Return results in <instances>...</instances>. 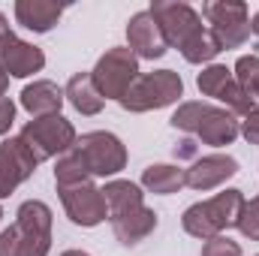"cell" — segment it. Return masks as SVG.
Here are the masks:
<instances>
[{"label":"cell","instance_id":"cell-26","mask_svg":"<svg viewBox=\"0 0 259 256\" xmlns=\"http://www.w3.org/2000/svg\"><path fill=\"white\" fill-rule=\"evenodd\" d=\"M244 238H250V241H259V193L250 199V202H244V211H241V217H238V226H235Z\"/></svg>","mask_w":259,"mask_h":256},{"label":"cell","instance_id":"cell-31","mask_svg":"<svg viewBox=\"0 0 259 256\" xmlns=\"http://www.w3.org/2000/svg\"><path fill=\"white\" fill-rule=\"evenodd\" d=\"M9 36H15V33H12V27H9V21H6V15L0 12V49H3V42H6Z\"/></svg>","mask_w":259,"mask_h":256},{"label":"cell","instance_id":"cell-5","mask_svg":"<svg viewBox=\"0 0 259 256\" xmlns=\"http://www.w3.org/2000/svg\"><path fill=\"white\" fill-rule=\"evenodd\" d=\"M18 136L24 139V145L33 151V157H36L39 163L61 157V154H66V151L78 142L72 121H66L64 115L30 118V121L21 127V133H18Z\"/></svg>","mask_w":259,"mask_h":256},{"label":"cell","instance_id":"cell-25","mask_svg":"<svg viewBox=\"0 0 259 256\" xmlns=\"http://www.w3.org/2000/svg\"><path fill=\"white\" fill-rule=\"evenodd\" d=\"M232 75L253 100H259V55H241L232 66Z\"/></svg>","mask_w":259,"mask_h":256},{"label":"cell","instance_id":"cell-35","mask_svg":"<svg viewBox=\"0 0 259 256\" xmlns=\"http://www.w3.org/2000/svg\"><path fill=\"white\" fill-rule=\"evenodd\" d=\"M0 220H3V205H0Z\"/></svg>","mask_w":259,"mask_h":256},{"label":"cell","instance_id":"cell-8","mask_svg":"<svg viewBox=\"0 0 259 256\" xmlns=\"http://www.w3.org/2000/svg\"><path fill=\"white\" fill-rule=\"evenodd\" d=\"M75 148L81 151V157H84L94 178H115L118 172L127 169V145L109 130L84 133L75 142Z\"/></svg>","mask_w":259,"mask_h":256},{"label":"cell","instance_id":"cell-3","mask_svg":"<svg viewBox=\"0 0 259 256\" xmlns=\"http://www.w3.org/2000/svg\"><path fill=\"white\" fill-rule=\"evenodd\" d=\"M244 193L235 190V187H226L223 193L205 199V202H196L190 205L184 214H181V226L187 235H193L199 241H208L214 235H223L229 229L238 226V217L244 211Z\"/></svg>","mask_w":259,"mask_h":256},{"label":"cell","instance_id":"cell-21","mask_svg":"<svg viewBox=\"0 0 259 256\" xmlns=\"http://www.w3.org/2000/svg\"><path fill=\"white\" fill-rule=\"evenodd\" d=\"M94 175H91V169H88V163H84V157H81V151L72 145L66 154L58 157V163H55V184L58 187H75V184H88Z\"/></svg>","mask_w":259,"mask_h":256},{"label":"cell","instance_id":"cell-22","mask_svg":"<svg viewBox=\"0 0 259 256\" xmlns=\"http://www.w3.org/2000/svg\"><path fill=\"white\" fill-rule=\"evenodd\" d=\"M232 81H235V75H232V69L226 64H208V66H202V72L196 75L199 94H202V97H211V100H220V94H223Z\"/></svg>","mask_w":259,"mask_h":256},{"label":"cell","instance_id":"cell-33","mask_svg":"<svg viewBox=\"0 0 259 256\" xmlns=\"http://www.w3.org/2000/svg\"><path fill=\"white\" fill-rule=\"evenodd\" d=\"M250 33H256V36H259V12L250 18Z\"/></svg>","mask_w":259,"mask_h":256},{"label":"cell","instance_id":"cell-11","mask_svg":"<svg viewBox=\"0 0 259 256\" xmlns=\"http://www.w3.org/2000/svg\"><path fill=\"white\" fill-rule=\"evenodd\" d=\"M58 196L64 202L66 217L75 223V226H84V229H94L100 223L109 220V208H106V199L103 190L88 181V184H75V187H58Z\"/></svg>","mask_w":259,"mask_h":256},{"label":"cell","instance_id":"cell-32","mask_svg":"<svg viewBox=\"0 0 259 256\" xmlns=\"http://www.w3.org/2000/svg\"><path fill=\"white\" fill-rule=\"evenodd\" d=\"M6 88H9V75L0 69V97H6Z\"/></svg>","mask_w":259,"mask_h":256},{"label":"cell","instance_id":"cell-18","mask_svg":"<svg viewBox=\"0 0 259 256\" xmlns=\"http://www.w3.org/2000/svg\"><path fill=\"white\" fill-rule=\"evenodd\" d=\"M64 97H66V103H69L78 115H84V118L100 115L103 106H106L103 94L97 91V84H94V78H91V72H75V75L66 81Z\"/></svg>","mask_w":259,"mask_h":256},{"label":"cell","instance_id":"cell-4","mask_svg":"<svg viewBox=\"0 0 259 256\" xmlns=\"http://www.w3.org/2000/svg\"><path fill=\"white\" fill-rule=\"evenodd\" d=\"M184 97V81L175 69H154V72H142L130 91L121 100V109L124 112H154V109H166V106H175L178 100Z\"/></svg>","mask_w":259,"mask_h":256},{"label":"cell","instance_id":"cell-24","mask_svg":"<svg viewBox=\"0 0 259 256\" xmlns=\"http://www.w3.org/2000/svg\"><path fill=\"white\" fill-rule=\"evenodd\" d=\"M217 103H223V109L226 112H232L235 118H247V115H253L256 112V100L238 84V81H232L223 94H220V100Z\"/></svg>","mask_w":259,"mask_h":256},{"label":"cell","instance_id":"cell-15","mask_svg":"<svg viewBox=\"0 0 259 256\" xmlns=\"http://www.w3.org/2000/svg\"><path fill=\"white\" fill-rule=\"evenodd\" d=\"M66 97L64 88L49 81V78H36L33 84H24L21 91V109L30 118H49V115H61Z\"/></svg>","mask_w":259,"mask_h":256},{"label":"cell","instance_id":"cell-2","mask_svg":"<svg viewBox=\"0 0 259 256\" xmlns=\"http://www.w3.org/2000/svg\"><path fill=\"white\" fill-rule=\"evenodd\" d=\"M169 124L175 130L193 133L202 145H211V148H226L241 136V121L232 112L214 103H202V100L181 103L175 115L169 118Z\"/></svg>","mask_w":259,"mask_h":256},{"label":"cell","instance_id":"cell-30","mask_svg":"<svg viewBox=\"0 0 259 256\" xmlns=\"http://www.w3.org/2000/svg\"><path fill=\"white\" fill-rule=\"evenodd\" d=\"M193 154H196V142L193 139H184V142L175 145V157H193Z\"/></svg>","mask_w":259,"mask_h":256},{"label":"cell","instance_id":"cell-36","mask_svg":"<svg viewBox=\"0 0 259 256\" xmlns=\"http://www.w3.org/2000/svg\"><path fill=\"white\" fill-rule=\"evenodd\" d=\"M256 256H259V253H256Z\"/></svg>","mask_w":259,"mask_h":256},{"label":"cell","instance_id":"cell-16","mask_svg":"<svg viewBox=\"0 0 259 256\" xmlns=\"http://www.w3.org/2000/svg\"><path fill=\"white\" fill-rule=\"evenodd\" d=\"M157 211L154 208H148V205H142V208H133L127 214H121V217H115L112 220V232H115V238L124 244V247H133V244H139V241H145L154 229H157Z\"/></svg>","mask_w":259,"mask_h":256},{"label":"cell","instance_id":"cell-6","mask_svg":"<svg viewBox=\"0 0 259 256\" xmlns=\"http://www.w3.org/2000/svg\"><path fill=\"white\" fill-rule=\"evenodd\" d=\"M199 15L211 24V33L217 36L223 52L241 49L250 39V12H247V3L241 0H208L202 3Z\"/></svg>","mask_w":259,"mask_h":256},{"label":"cell","instance_id":"cell-13","mask_svg":"<svg viewBox=\"0 0 259 256\" xmlns=\"http://www.w3.org/2000/svg\"><path fill=\"white\" fill-rule=\"evenodd\" d=\"M235 175H238V160L235 157H229V154H205V157H196L190 169H184V184L190 190L208 193V190H217L220 184H226Z\"/></svg>","mask_w":259,"mask_h":256},{"label":"cell","instance_id":"cell-29","mask_svg":"<svg viewBox=\"0 0 259 256\" xmlns=\"http://www.w3.org/2000/svg\"><path fill=\"white\" fill-rule=\"evenodd\" d=\"M241 136H244L250 145H259V109L241 121Z\"/></svg>","mask_w":259,"mask_h":256},{"label":"cell","instance_id":"cell-9","mask_svg":"<svg viewBox=\"0 0 259 256\" xmlns=\"http://www.w3.org/2000/svg\"><path fill=\"white\" fill-rule=\"evenodd\" d=\"M148 9L157 18L163 36L169 42V49H178V52L205 27L202 24V15L196 12L190 3H184V0H154Z\"/></svg>","mask_w":259,"mask_h":256},{"label":"cell","instance_id":"cell-34","mask_svg":"<svg viewBox=\"0 0 259 256\" xmlns=\"http://www.w3.org/2000/svg\"><path fill=\"white\" fill-rule=\"evenodd\" d=\"M61 256H91V253H84V250H64Z\"/></svg>","mask_w":259,"mask_h":256},{"label":"cell","instance_id":"cell-17","mask_svg":"<svg viewBox=\"0 0 259 256\" xmlns=\"http://www.w3.org/2000/svg\"><path fill=\"white\" fill-rule=\"evenodd\" d=\"M61 15H64L61 3H52V0H15V21L24 30L49 33L61 21Z\"/></svg>","mask_w":259,"mask_h":256},{"label":"cell","instance_id":"cell-14","mask_svg":"<svg viewBox=\"0 0 259 256\" xmlns=\"http://www.w3.org/2000/svg\"><path fill=\"white\" fill-rule=\"evenodd\" d=\"M46 55L42 49H36L33 42H24L18 36H9L0 49V69L12 78H27L33 72H42Z\"/></svg>","mask_w":259,"mask_h":256},{"label":"cell","instance_id":"cell-10","mask_svg":"<svg viewBox=\"0 0 259 256\" xmlns=\"http://www.w3.org/2000/svg\"><path fill=\"white\" fill-rule=\"evenodd\" d=\"M39 160L24 145L21 136H9L0 142V199H9L27 178H33Z\"/></svg>","mask_w":259,"mask_h":256},{"label":"cell","instance_id":"cell-7","mask_svg":"<svg viewBox=\"0 0 259 256\" xmlns=\"http://www.w3.org/2000/svg\"><path fill=\"white\" fill-rule=\"evenodd\" d=\"M142 75L139 69V58L130 52L127 46H115L109 49L97 66L91 69V78L97 84V91L103 94V100H124V94L130 91V84Z\"/></svg>","mask_w":259,"mask_h":256},{"label":"cell","instance_id":"cell-20","mask_svg":"<svg viewBox=\"0 0 259 256\" xmlns=\"http://www.w3.org/2000/svg\"><path fill=\"white\" fill-rule=\"evenodd\" d=\"M184 184V169L172 166V163H151L142 172V190L157 193V196H172L178 193Z\"/></svg>","mask_w":259,"mask_h":256},{"label":"cell","instance_id":"cell-27","mask_svg":"<svg viewBox=\"0 0 259 256\" xmlns=\"http://www.w3.org/2000/svg\"><path fill=\"white\" fill-rule=\"evenodd\" d=\"M202 256H241V244L229 235H214L202 244Z\"/></svg>","mask_w":259,"mask_h":256},{"label":"cell","instance_id":"cell-23","mask_svg":"<svg viewBox=\"0 0 259 256\" xmlns=\"http://www.w3.org/2000/svg\"><path fill=\"white\" fill-rule=\"evenodd\" d=\"M220 52H223V49H220L217 36L211 33V27H202L193 39L181 49V58H184L187 64H214V58H217Z\"/></svg>","mask_w":259,"mask_h":256},{"label":"cell","instance_id":"cell-1","mask_svg":"<svg viewBox=\"0 0 259 256\" xmlns=\"http://www.w3.org/2000/svg\"><path fill=\"white\" fill-rule=\"evenodd\" d=\"M55 214L42 199H27L15 211V223L0 232V256H49Z\"/></svg>","mask_w":259,"mask_h":256},{"label":"cell","instance_id":"cell-28","mask_svg":"<svg viewBox=\"0 0 259 256\" xmlns=\"http://www.w3.org/2000/svg\"><path fill=\"white\" fill-rule=\"evenodd\" d=\"M15 124V103L9 97H0V136H6Z\"/></svg>","mask_w":259,"mask_h":256},{"label":"cell","instance_id":"cell-12","mask_svg":"<svg viewBox=\"0 0 259 256\" xmlns=\"http://www.w3.org/2000/svg\"><path fill=\"white\" fill-rule=\"evenodd\" d=\"M127 49L142 58V61H160L169 52V42L157 24V18L151 15V9H142L136 15H130L127 21Z\"/></svg>","mask_w":259,"mask_h":256},{"label":"cell","instance_id":"cell-19","mask_svg":"<svg viewBox=\"0 0 259 256\" xmlns=\"http://www.w3.org/2000/svg\"><path fill=\"white\" fill-rule=\"evenodd\" d=\"M103 190V199H106V208H109V220L127 214L133 208H142L145 205V193H142V184H133V181H124V178H112L106 181Z\"/></svg>","mask_w":259,"mask_h":256}]
</instances>
